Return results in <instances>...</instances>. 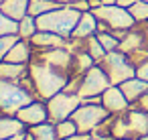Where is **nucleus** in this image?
Masks as SVG:
<instances>
[{"label": "nucleus", "instance_id": "6e6552de", "mask_svg": "<svg viewBox=\"0 0 148 140\" xmlns=\"http://www.w3.org/2000/svg\"><path fill=\"white\" fill-rule=\"evenodd\" d=\"M81 106V97L77 93H71V91H59L57 95L49 97L47 100V108H49V120L53 124L57 122H63L67 118L73 116V112Z\"/></svg>", "mask_w": 148, "mask_h": 140}, {"label": "nucleus", "instance_id": "9b49d317", "mask_svg": "<svg viewBox=\"0 0 148 140\" xmlns=\"http://www.w3.org/2000/svg\"><path fill=\"white\" fill-rule=\"evenodd\" d=\"M101 106H103L112 116L124 114V112H128V110L132 108V104H130L128 97L124 95L122 87H120V85H114V83L101 93Z\"/></svg>", "mask_w": 148, "mask_h": 140}, {"label": "nucleus", "instance_id": "f03ea898", "mask_svg": "<svg viewBox=\"0 0 148 140\" xmlns=\"http://www.w3.org/2000/svg\"><path fill=\"white\" fill-rule=\"evenodd\" d=\"M79 19H81V12L75 10L73 6H59L47 14L37 16V25H39V31H49L65 39H71Z\"/></svg>", "mask_w": 148, "mask_h": 140}, {"label": "nucleus", "instance_id": "f257e3e1", "mask_svg": "<svg viewBox=\"0 0 148 140\" xmlns=\"http://www.w3.org/2000/svg\"><path fill=\"white\" fill-rule=\"evenodd\" d=\"M29 71L31 77L35 81V89H37V100H49L53 95H57L59 91H63L71 79L69 71L57 69L53 65H47L39 59H33L29 63Z\"/></svg>", "mask_w": 148, "mask_h": 140}, {"label": "nucleus", "instance_id": "f704fd0d", "mask_svg": "<svg viewBox=\"0 0 148 140\" xmlns=\"http://www.w3.org/2000/svg\"><path fill=\"white\" fill-rule=\"evenodd\" d=\"M138 0H116V4L118 6H122V8H130L132 4H136Z\"/></svg>", "mask_w": 148, "mask_h": 140}, {"label": "nucleus", "instance_id": "58836bf2", "mask_svg": "<svg viewBox=\"0 0 148 140\" xmlns=\"http://www.w3.org/2000/svg\"><path fill=\"white\" fill-rule=\"evenodd\" d=\"M142 27V31H144V37H146V45H148V23H144V25H140Z\"/></svg>", "mask_w": 148, "mask_h": 140}, {"label": "nucleus", "instance_id": "6ab92c4d", "mask_svg": "<svg viewBox=\"0 0 148 140\" xmlns=\"http://www.w3.org/2000/svg\"><path fill=\"white\" fill-rule=\"evenodd\" d=\"M27 73H29V65H25V63H10V61L0 63V79L21 81Z\"/></svg>", "mask_w": 148, "mask_h": 140}, {"label": "nucleus", "instance_id": "0eeeda50", "mask_svg": "<svg viewBox=\"0 0 148 140\" xmlns=\"http://www.w3.org/2000/svg\"><path fill=\"white\" fill-rule=\"evenodd\" d=\"M112 114L101 106V104H81L75 112H73V122L77 124L79 132L91 134L101 122H106Z\"/></svg>", "mask_w": 148, "mask_h": 140}, {"label": "nucleus", "instance_id": "a211bd4d", "mask_svg": "<svg viewBox=\"0 0 148 140\" xmlns=\"http://www.w3.org/2000/svg\"><path fill=\"white\" fill-rule=\"evenodd\" d=\"M120 87H122V91H124V95L128 97V102L134 106L146 91H148V81H144V79H140L138 75H134V77H130V79H126V81H122L120 83Z\"/></svg>", "mask_w": 148, "mask_h": 140}, {"label": "nucleus", "instance_id": "ea45409f", "mask_svg": "<svg viewBox=\"0 0 148 140\" xmlns=\"http://www.w3.org/2000/svg\"><path fill=\"white\" fill-rule=\"evenodd\" d=\"M55 2H59V4H63V6H69V4L75 2V0H55Z\"/></svg>", "mask_w": 148, "mask_h": 140}, {"label": "nucleus", "instance_id": "c756f323", "mask_svg": "<svg viewBox=\"0 0 148 140\" xmlns=\"http://www.w3.org/2000/svg\"><path fill=\"white\" fill-rule=\"evenodd\" d=\"M55 126H57V134H59L61 140H65V138H69V136H73V134L79 132L77 130V124L73 122V118H67L63 122H57Z\"/></svg>", "mask_w": 148, "mask_h": 140}, {"label": "nucleus", "instance_id": "b1692460", "mask_svg": "<svg viewBox=\"0 0 148 140\" xmlns=\"http://www.w3.org/2000/svg\"><path fill=\"white\" fill-rule=\"evenodd\" d=\"M59 6H63V4L55 2V0H29V14L37 19V16L47 14V12H51Z\"/></svg>", "mask_w": 148, "mask_h": 140}, {"label": "nucleus", "instance_id": "9d476101", "mask_svg": "<svg viewBox=\"0 0 148 140\" xmlns=\"http://www.w3.org/2000/svg\"><path fill=\"white\" fill-rule=\"evenodd\" d=\"M47 65H53L57 69L69 71L71 73V65H73V53L67 47H57V49H49V51H35V57Z\"/></svg>", "mask_w": 148, "mask_h": 140}, {"label": "nucleus", "instance_id": "4c0bfd02", "mask_svg": "<svg viewBox=\"0 0 148 140\" xmlns=\"http://www.w3.org/2000/svg\"><path fill=\"white\" fill-rule=\"evenodd\" d=\"M89 4H91V10H95L101 6V0H89Z\"/></svg>", "mask_w": 148, "mask_h": 140}, {"label": "nucleus", "instance_id": "c9c22d12", "mask_svg": "<svg viewBox=\"0 0 148 140\" xmlns=\"http://www.w3.org/2000/svg\"><path fill=\"white\" fill-rule=\"evenodd\" d=\"M87 138H89V134L77 132V134H73V136H69V138H65V140H87Z\"/></svg>", "mask_w": 148, "mask_h": 140}, {"label": "nucleus", "instance_id": "a18cd8bd", "mask_svg": "<svg viewBox=\"0 0 148 140\" xmlns=\"http://www.w3.org/2000/svg\"><path fill=\"white\" fill-rule=\"evenodd\" d=\"M138 140H148V134H146V136H142V138H138Z\"/></svg>", "mask_w": 148, "mask_h": 140}, {"label": "nucleus", "instance_id": "2eb2a0df", "mask_svg": "<svg viewBox=\"0 0 148 140\" xmlns=\"http://www.w3.org/2000/svg\"><path fill=\"white\" fill-rule=\"evenodd\" d=\"M97 27H99V21L97 16L93 14V10H87V12H81V19L73 31V39H89L93 35H97Z\"/></svg>", "mask_w": 148, "mask_h": 140}, {"label": "nucleus", "instance_id": "2f4dec72", "mask_svg": "<svg viewBox=\"0 0 148 140\" xmlns=\"http://www.w3.org/2000/svg\"><path fill=\"white\" fill-rule=\"evenodd\" d=\"M69 6H73L75 10H79V12H87V10H91V4H89V0H75L73 4H69Z\"/></svg>", "mask_w": 148, "mask_h": 140}, {"label": "nucleus", "instance_id": "79ce46f5", "mask_svg": "<svg viewBox=\"0 0 148 140\" xmlns=\"http://www.w3.org/2000/svg\"><path fill=\"white\" fill-rule=\"evenodd\" d=\"M25 140H35V136H33V134L27 130V132H25Z\"/></svg>", "mask_w": 148, "mask_h": 140}, {"label": "nucleus", "instance_id": "37998d69", "mask_svg": "<svg viewBox=\"0 0 148 140\" xmlns=\"http://www.w3.org/2000/svg\"><path fill=\"white\" fill-rule=\"evenodd\" d=\"M6 140H25V134H18V136H14V138H6Z\"/></svg>", "mask_w": 148, "mask_h": 140}, {"label": "nucleus", "instance_id": "423d86ee", "mask_svg": "<svg viewBox=\"0 0 148 140\" xmlns=\"http://www.w3.org/2000/svg\"><path fill=\"white\" fill-rule=\"evenodd\" d=\"M110 85H112V81H110L108 73L101 69L99 63H95L91 69H87V71L79 77L77 95H79V97H99Z\"/></svg>", "mask_w": 148, "mask_h": 140}, {"label": "nucleus", "instance_id": "20e7f679", "mask_svg": "<svg viewBox=\"0 0 148 140\" xmlns=\"http://www.w3.org/2000/svg\"><path fill=\"white\" fill-rule=\"evenodd\" d=\"M99 65H101V69L108 73V77H110V81H112L114 85H120L122 81H126V79H130V77L136 75V67L132 65V61L128 59V55L122 53V51H112V53H108V55L99 61Z\"/></svg>", "mask_w": 148, "mask_h": 140}, {"label": "nucleus", "instance_id": "ddd939ff", "mask_svg": "<svg viewBox=\"0 0 148 140\" xmlns=\"http://www.w3.org/2000/svg\"><path fill=\"white\" fill-rule=\"evenodd\" d=\"M31 45L35 47V51H49V49H57V47H67V39L57 33L39 31L37 35L31 37Z\"/></svg>", "mask_w": 148, "mask_h": 140}, {"label": "nucleus", "instance_id": "aec40b11", "mask_svg": "<svg viewBox=\"0 0 148 140\" xmlns=\"http://www.w3.org/2000/svg\"><path fill=\"white\" fill-rule=\"evenodd\" d=\"M2 12L14 21H21L29 14V0H4L2 4H0Z\"/></svg>", "mask_w": 148, "mask_h": 140}, {"label": "nucleus", "instance_id": "473e14b6", "mask_svg": "<svg viewBox=\"0 0 148 140\" xmlns=\"http://www.w3.org/2000/svg\"><path fill=\"white\" fill-rule=\"evenodd\" d=\"M136 75H138L140 79L148 81V59H146L142 65H138V67H136Z\"/></svg>", "mask_w": 148, "mask_h": 140}, {"label": "nucleus", "instance_id": "a19ab883", "mask_svg": "<svg viewBox=\"0 0 148 140\" xmlns=\"http://www.w3.org/2000/svg\"><path fill=\"white\" fill-rule=\"evenodd\" d=\"M116 4V0H101V6H112Z\"/></svg>", "mask_w": 148, "mask_h": 140}, {"label": "nucleus", "instance_id": "a878e982", "mask_svg": "<svg viewBox=\"0 0 148 140\" xmlns=\"http://www.w3.org/2000/svg\"><path fill=\"white\" fill-rule=\"evenodd\" d=\"M85 51L99 63L106 55H108V51L103 49V45L99 43V39H97V35H93V37H89V39H85Z\"/></svg>", "mask_w": 148, "mask_h": 140}, {"label": "nucleus", "instance_id": "39448f33", "mask_svg": "<svg viewBox=\"0 0 148 140\" xmlns=\"http://www.w3.org/2000/svg\"><path fill=\"white\" fill-rule=\"evenodd\" d=\"M97 21L108 29V31H130L136 27V21L130 12V8H122L118 4L112 6H99L93 10Z\"/></svg>", "mask_w": 148, "mask_h": 140}, {"label": "nucleus", "instance_id": "e433bc0d", "mask_svg": "<svg viewBox=\"0 0 148 140\" xmlns=\"http://www.w3.org/2000/svg\"><path fill=\"white\" fill-rule=\"evenodd\" d=\"M87 140H114L112 136H99V134H89Z\"/></svg>", "mask_w": 148, "mask_h": 140}, {"label": "nucleus", "instance_id": "7c9ffc66", "mask_svg": "<svg viewBox=\"0 0 148 140\" xmlns=\"http://www.w3.org/2000/svg\"><path fill=\"white\" fill-rule=\"evenodd\" d=\"M18 39H21L18 35H4V37H0V63L6 59V55L10 53V49L14 47V43Z\"/></svg>", "mask_w": 148, "mask_h": 140}, {"label": "nucleus", "instance_id": "bb28decb", "mask_svg": "<svg viewBox=\"0 0 148 140\" xmlns=\"http://www.w3.org/2000/svg\"><path fill=\"white\" fill-rule=\"evenodd\" d=\"M97 39H99V43L103 45V49H106L108 53L120 49V37H116L112 31H101V33H97Z\"/></svg>", "mask_w": 148, "mask_h": 140}, {"label": "nucleus", "instance_id": "7ed1b4c3", "mask_svg": "<svg viewBox=\"0 0 148 140\" xmlns=\"http://www.w3.org/2000/svg\"><path fill=\"white\" fill-rule=\"evenodd\" d=\"M37 100L31 91H27L18 81L0 79V114H10L16 116L21 108Z\"/></svg>", "mask_w": 148, "mask_h": 140}, {"label": "nucleus", "instance_id": "f8f14e48", "mask_svg": "<svg viewBox=\"0 0 148 140\" xmlns=\"http://www.w3.org/2000/svg\"><path fill=\"white\" fill-rule=\"evenodd\" d=\"M144 49H148V45H146V37H144L142 27L136 25V27L130 29V31L126 33V37L120 41V49H118V51H122V53H126V55H132V53H136V51H144Z\"/></svg>", "mask_w": 148, "mask_h": 140}, {"label": "nucleus", "instance_id": "72a5a7b5", "mask_svg": "<svg viewBox=\"0 0 148 140\" xmlns=\"http://www.w3.org/2000/svg\"><path fill=\"white\" fill-rule=\"evenodd\" d=\"M132 108H138V110H142V112H146V114H148V91H146V93H144V95H142V97H140Z\"/></svg>", "mask_w": 148, "mask_h": 140}, {"label": "nucleus", "instance_id": "4be33fe9", "mask_svg": "<svg viewBox=\"0 0 148 140\" xmlns=\"http://www.w3.org/2000/svg\"><path fill=\"white\" fill-rule=\"evenodd\" d=\"M29 132L35 136V140H61L59 134H57V126L51 120L43 122V124H37V126H31Z\"/></svg>", "mask_w": 148, "mask_h": 140}, {"label": "nucleus", "instance_id": "f3484780", "mask_svg": "<svg viewBox=\"0 0 148 140\" xmlns=\"http://www.w3.org/2000/svg\"><path fill=\"white\" fill-rule=\"evenodd\" d=\"M29 128L25 126V122H21L16 116L10 114H0V140L6 138H14L18 134H25Z\"/></svg>", "mask_w": 148, "mask_h": 140}, {"label": "nucleus", "instance_id": "412c9836", "mask_svg": "<svg viewBox=\"0 0 148 140\" xmlns=\"http://www.w3.org/2000/svg\"><path fill=\"white\" fill-rule=\"evenodd\" d=\"M97 61L87 53V51H79L73 55V65H71V77H79L83 75L87 69H91Z\"/></svg>", "mask_w": 148, "mask_h": 140}, {"label": "nucleus", "instance_id": "c85d7f7f", "mask_svg": "<svg viewBox=\"0 0 148 140\" xmlns=\"http://www.w3.org/2000/svg\"><path fill=\"white\" fill-rule=\"evenodd\" d=\"M130 12H132L136 25L148 23V2H146V0H138L136 4H132V6H130Z\"/></svg>", "mask_w": 148, "mask_h": 140}, {"label": "nucleus", "instance_id": "5701e85b", "mask_svg": "<svg viewBox=\"0 0 148 140\" xmlns=\"http://www.w3.org/2000/svg\"><path fill=\"white\" fill-rule=\"evenodd\" d=\"M112 138H132V130L124 114L112 116Z\"/></svg>", "mask_w": 148, "mask_h": 140}, {"label": "nucleus", "instance_id": "1a4fd4ad", "mask_svg": "<svg viewBox=\"0 0 148 140\" xmlns=\"http://www.w3.org/2000/svg\"><path fill=\"white\" fill-rule=\"evenodd\" d=\"M16 118L21 122H25L27 128L31 126H37V124H43V122H49V108H47V102L45 100H33L31 104H27L25 108H21L16 112Z\"/></svg>", "mask_w": 148, "mask_h": 140}, {"label": "nucleus", "instance_id": "de8ad7c7", "mask_svg": "<svg viewBox=\"0 0 148 140\" xmlns=\"http://www.w3.org/2000/svg\"><path fill=\"white\" fill-rule=\"evenodd\" d=\"M146 2H148V0H146Z\"/></svg>", "mask_w": 148, "mask_h": 140}, {"label": "nucleus", "instance_id": "c03bdc74", "mask_svg": "<svg viewBox=\"0 0 148 140\" xmlns=\"http://www.w3.org/2000/svg\"><path fill=\"white\" fill-rule=\"evenodd\" d=\"M114 140H134V138H114Z\"/></svg>", "mask_w": 148, "mask_h": 140}, {"label": "nucleus", "instance_id": "49530a36", "mask_svg": "<svg viewBox=\"0 0 148 140\" xmlns=\"http://www.w3.org/2000/svg\"><path fill=\"white\" fill-rule=\"evenodd\" d=\"M2 2H4V0H0V4H2Z\"/></svg>", "mask_w": 148, "mask_h": 140}, {"label": "nucleus", "instance_id": "cd10ccee", "mask_svg": "<svg viewBox=\"0 0 148 140\" xmlns=\"http://www.w3.org/2000/svg\"><path fill=\"white\" fill-rule=\"evenodd\" d=\"M4 35H18V21L6 16L0 8V37Z\"/></svg>", "mask_w": 148, "mask_h": 140}, {"label": "nucleus", "instance_id": "393cba45", "mask_svg": "<svg viewBox=\"0 0 148 140\" xmlns=\"http://www.w3.org/2000/svg\"><path fill=\"white\" fill-rule=\"evenodd\" d=\"M37 33H39V25H37V19L35 16L27 14L25 19L18 21V37L21 39H29L31 41V37L37 35Z\"/></svg>", "mask_w": 148, "mask_h": 140}, {"label": "nucleus", "instance_id": "4468645a", "mask_svg": "<svg viewBox=\"0 0 148 140\" xmlns=\"http://www.w3.org/2000/svg\"><path fill=\"white\" fill-rule=\"evenodd\" d=\"M128 124H130V130H132V138L138 140L142 136L148 134V114L138 110V108H130L128 112H124Z\"/></svg>", "mask_w": 148, "mask_h": 140}, {"label": "nucleus", "instance_id": "dca6fc26", "mask_svg": "<svg viewBox=\"0 0 148 140\" xmlns=\"http://www.w3.org/2000/svg\"><path fill=\"white\" fill-rule=\"evenodd\" d=\"M33 57H35V47L31 45V41H29V39H18V41L14 43V47L10 49V53L6 55L4 61L29 65V63L33 61Z\"/></svg>", "mask_w": 148, "mask_h": 140}]
</instances>
